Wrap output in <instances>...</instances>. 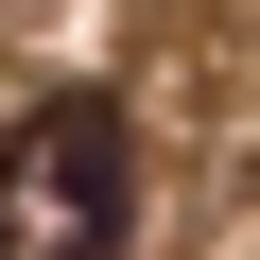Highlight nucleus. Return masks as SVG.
<instances>
[{
    "mask_svg": "<svg viewBox=\"0 0 260 260\" xmlns=\"http://www.w3.org/2000/svg\"><path fill=\"white\" fill-rule=\"evenodd\" d=\"M139 225V121L121 87H52L0 139V260H121Z\"/></svg>",
    "mask_w": 260,
    "mask_h": 260,
    "instance_id": "1",
    "label": "nucleus"
}]
</instances>
